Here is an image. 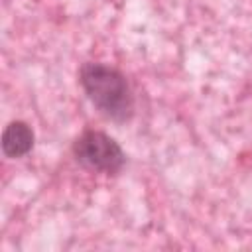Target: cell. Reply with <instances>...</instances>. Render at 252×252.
<instances>
[{"instance_id":"cell-1","label":"cell","mask_w":252,"mask_h":252,"mask_svg":"<svg viewBox=\"0 0 252 252\" xmlns=\"http://www.w3.org/2000/svg\"><path fill=\"white\" fill-rule=\"evenodd\" d=\"M79 85L89 102L110 122L124 124L136 112V98L126 75L102 61H85L77 73Z\"/></svg>"},{"instance_id":"cell-2","label":"cell","mask_w":252,"mask_h":252,"mask_svg":"<svg viewBox=\"0 0 252 252\" xmlns=\"http://www.w3.org/2000/svg\"><path fill=\"white\" fill-rule=\"evenodd\" d=\"M75 161L94 173L118 175L126 165V154L122 146L106 132L85 128L71 144Z\"/></svg>"},{"instance_id":"cell-3","label":"cell","mask_w":252,"mask_h":252,"mask_svg":"<svg viewBox=\"0 0 252 252\" xmlns=\"http://www.w3.org/2000/svg\"><path fill=\"white\" fill-rule=\"evenodd\" d=\"M2 154L10 159H18L28 156L33 150L35 144V134L32 130V126L24 120H12L4 126L2 132Z\"/></svg>"}]
</instances>
